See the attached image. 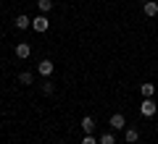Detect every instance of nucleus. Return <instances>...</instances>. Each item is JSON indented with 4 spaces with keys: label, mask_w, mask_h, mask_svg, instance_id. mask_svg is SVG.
I'll return each instance as SVG.
<instances>
[{
    "label": "nucleus",
    "mask_w": 158,
    "mask_h": 144,
    "mask_svg": "<svg viewBox=\"0 0 158 144\" xmlns=\"http://www.w3.org/2000/svg\"><path fill=\"white\" fill-rule=\"evenodd\" d=\"M156 110H158V105L153 102V97H145V102L140 105V113H142L145 118H150V115H156Z\"/></svg>",
    "instance_id": "f257e3e1"
},
{
    "label": "nucleus",
    "mask_w": 158,
    "mask_h": 144,
    "mask_svg": "<svg viewBox=\"0 0 158 144\" xmlns=\"http://www.w3.org/2000/svg\"><path fill=\"white\" fill-rule=\"evenodd\" d=\"M29 55H32V45H29V42H19V45H16V58L27 60Z\"/></svg>",
    "instance_id": "f03ea898"
},
{
    "label": "nucleus",
    "mask_w": 158,
    "mask_h": 144,
    "mask_svg": "<svg viewBox=\"0 0 158 144\" xmlns=\"http://www.w3.org/2000/svg\"><path fill=\"white\" fill-rule=\"evenodd\" d=\"M32 29H34V32H48V16H45V13L37 16V18H32Z\"/></svg>",
    "instance_id": "7ed1b4c3"
},
{
    "label": "nucleus",
    "mask_w": 158,
    "mask_h": 144,
    "mask_svg": "<svg viewBox=\"0 0 158 144\" xmlns=\"http://www.w3.org/2000/svg\"><path fill=\"white\" fill-rule=\"evenodd\" d=\"M53 60H40V66H37V71H40V76H45V79H50V73H53Z\"/></svg>",
    "instance_id": "20e7f679"
},
{
    "label": "nucleus",
    "mask_w": 158,
    "mask_h": 144,
    "mask_svg": "<svg viewBox=\"0 0 158 144\" xmlns=\"http://www.w3.org/2000/svg\"><path fill=\"white\" fill-rule=\"evenodd\" d=\"M111 128H116V131L127 128V118L121 115V113H113V115H111Z\"/></svg>",
    "instance_id": "39448f33"
},
{
    "label": "nucleus",
    "mask_w": 158,
    "mask_h": 144,
    "mask_svg": "<svg viewBox=\"0 0 158 144\" xmlns=\"http://www.w3.org/2000/svg\"><path fill=\"white\" fill-rule=\"evenodd\" d=\"M142 11H145V16L156 18V16H158V3H156V0H145V6H142Z\"/></svg>",
    "instance_id": "423d86ee"
},
{
    "label": "nucleus",
    "mask_w": 158,
    "mask_h": 144,
    "mask_svg": "<svg viewBox=\"0 0 158 144\" xmlns=\"http://www.w3.org/2000/svg\"><path fill=\"white\" fill-rule=\"evenodd\" d=\"M79 126L85 128V134H92V131H95V118H92V115H85Z\"/></svg>",
    "instance_id": "0eeeda50"
},
{
    "label": "nucleus",
    "mask_w": 158,
    "mask_h": 144,
    "mask_svg": "<svg viewBox=\"0 0 158 144\" xmlns=\"http://www.w3.org/2000/svg\"><path fill=\"white\" fill-rule=\"evenodd\" d=\"M13 26H16V29H27V26H32V18L21 13V16H16V18H13Z\"/></svg>",
    "instance_id": "6e6552de"
},
{
    "label": "nucleus",
    "mask_w": 158,
    "mask_h": 144,
    "mask_svg": "<svg viewBox=\"0 0 158 144\" xmlns=\"http://www.w3.org/2000/svg\"><path fill=\"white\" fill-rule=\"evenodd\" d=\"M124 139H127V144H137L140 142V131H137V128H127Z\"/></svg>",
    "instance_id": "1a4fd4ad"
},
{
    "label": "nucleus",
    "mask_w": 158,
    "mask_h": 144,
    "mask_svg": "<svg viewBox=\"0 0 158 144\" xmlns=\"http://www.w3.org/2000/svg\"><path fill=\"white\" fill-rule=\"evenodd\" d=\"M37 8H40V13H48L53 8V0H37Z\"/></svg>",
    "instance_id": "9d476101"
},
{
    "label": "nucleus",
    "mask_w": 158,
    "mask_h": 144,
    "mask_svg": "<svg viewBox=\"0 0 158 144\" xmlns=\"http://www.w3.org/2000/svg\"><path fill=\"white\" fill-rule=\"evenodd\" d=\"M98 144H116V139H113V134H100V139H98Z\"/></svg>",
    "instance_id": "9b49d317"
},
{
    "label": "nucleus",
    "mask_w": 158,
    "mask_h": 144,
    "mask_svg": "<svg viewBox=\"0 0 158 144\" xmlns=\"http://www.w3.org/2000/svg\"><path fill=\"white\" fill-rule=\"evenodd\" d=\"M32 73H29V71H21V73H19V84H32Z\"/></svg>",
    "instance_id": "f8f14e48"
},
{
    "label": "nucleus",
    "mask_w": 158,
    "mask_h": 144,
    "mask_svg": "<svg viewBox=\"0 0 158 144\" xmlns=\"http://www.w3.org/2000/svg\"><path fill=\"white\" fill-rule=\"evenodd\" d=\"M140 92L145 94V97H153V92H156V87H153V84H142V87H140Z\"/></svg>",
    "instance_id": "ddd939ff"
},
{
    "label": "nucleus",
    "mask_w": 158,
    "mask_h": 144,
    "mask_svg": "<svg viewBox=\"0 0 158 144\" xmlns=\"http://www.w3.org/2000/svg\"><path fill=\"white\" fill-rule=\"evenodd\" d=\"M53 89H56V87H53V81H50V79H45V81H42V94H53Z\"/></svg>",
    "instance_id": "4468645a"
},
{
    "label": "nucleus",
    "mask_w": 158,
    "mask_h": 144,
    "mask_svg": "<svg viewBox=\"0 0 158 144\" xmlns=\"http://www.w3.org/2000/svg\"><path fill=\"white\" fill-rule=\"evenodd\" d=\"M82 144H98V139L92 136V134H85V139H82Z\"/></svg>",
    "instance_id": "2eb2a0df"
}]
</instances>
